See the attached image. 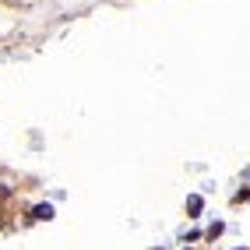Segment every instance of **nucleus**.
<instances>
[{
  "label": "nucleus",
  "mask_w": 250,
  "mask_h": 250,
  "mask_svg": "<svg viewBox=\"0 0 250 250\" xmlns=\"http://www.w3.org/2000/svg\"><path fill=\"white\" fill-rule=\"evenodd\" d=\"M187 208H190V211L197 215V211H201V208H205V201H201V197H197V194H194V197H187Z\"/></svg>",
  "instance_id": "obj_2"
},
{
  "label": "nucleus",
  "mask_w": 250,
  "mask_h": 250,
  "mask_svg": "<svg viewBox=\"0 0 250 250\" xmlns=\"http://www.w3.org/2000/svg\"><path fill=\"white\" fill-rule=\"evenodd\" d=\"M32 215H36V219H53V208H49V205H39Z\"/></svg>",
  "instance_id": "obj_1"
}]
</instances>
